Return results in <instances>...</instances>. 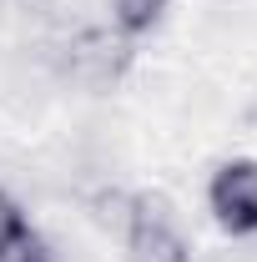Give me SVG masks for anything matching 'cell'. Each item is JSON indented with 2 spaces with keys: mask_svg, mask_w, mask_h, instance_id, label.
<instances>
[{
  "mask_svg": "<svg viewBox=\"0 0 257 262\" xmlns=\"http://www.w3.org/2000/svg\"><path fill=\"white\" fill-rule=\"evenodd\" d=\"M121 242L136 262H192V247H187V237L161 196H131Z\"/></svg>",
  "mask_w": 257,
  "mask_h": 262,
  "instance_id": "cell-1",
  "label": "cell"
},
{
  "mask_svg": "<svg viewBox=\"0 0 257 262\" xmlns=\"http://www.w3.org/2000/svg\"><path fill=\"white\" fill-rule=\"evenodd\" d=\"M207 207L227 232H257V162H227L207 182Z\"/></svg>",
  "mask_w": 257,
  "mask_h": 262,
  "instance_id": "cell-2",
  "label": "cell"
},
{
  "mask_svg": "<svg viewBox=\"0 0 257 262\" xmlns=\"http://www.w3.org/2000/svg\"><path fill=\"white\" fill-rule=\"evenodd\" d=\"M131 61V46L126 35L116 31H81L71 35V46H66V71L76 76V81H86V86H106V81H116Z\"/></svg>",
  "mask_w": 257,
  "mask_h": 262,
  "instance_id": "cell-3",
  "label": "cell"
},
{
  "mask_svg": "<svg viewBox=\"0 0 257 262\" xmlns=\"http://www.w3.org/2000/svg\"><path fill=\"white\" fill-rule=\"evenodd\" d=\"M166 5L172 0H111V20L121 35H146L166 15Z\"/></svg>",
  "mask_w": 257,
  "mask_h": 262,
  "instance_id": "cell-4",
  "label": "cell"
},
{
  "mask_svg": "<svg viewBox=\"0 0 257 262\" xmlns=\"http://www.w3.org/2000/svg\"><path fill=\"white\" fill-rule=\"evenodd\" d=\"M0 262H56V252H51V242H46L40 232L20 227L5 247H0Z\"/></svg>",
  "mask_w": 257,
  "mask_h": 262,
  "instance_id": "cell-5",
  "label": "cell"
},
{
  "mask_svg": "<svg viewBox=\"0 0 257 262\" xmlns=\"http://www.w3.org/2000/svg\"><path fill=\"white\" fill-rule=\"evenodd\" d=\"M20 227H26V217H20V207H15L10 196L0 192V247H5V242H10V237H15Z\"/></svg>",
  "mask_w": 257,
  "mask_h": 262,
  "instance_id": "cell-6",
  "label": "cell"
}]
</instances>
